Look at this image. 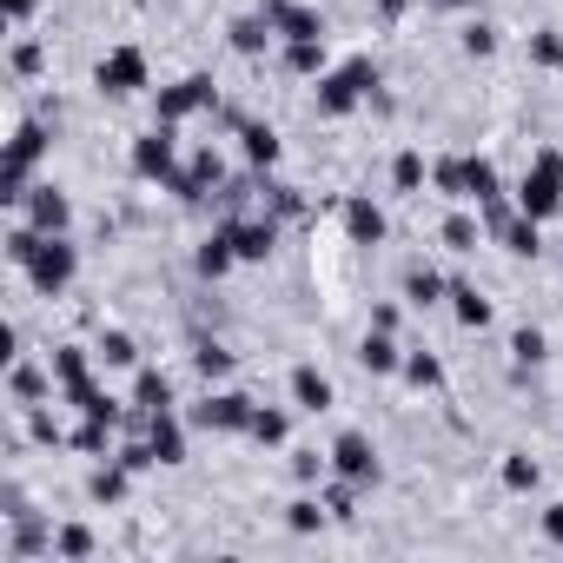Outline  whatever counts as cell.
<instances>
[{"label":"cell","instance_id":"cell-44","mask_svg":"<svg viewBox=\"0 0 563 563\" xmlns=\"http://www.w3.org/2000/svg\"><path fill=\"white\" fill-rule=\"evenodd\" d=\"M27 438H34V444H67V431H60L41 405H27Z\"/></svg>","mask_w":563,"mask_h":563},{"label":"cell","instance_id":"cell-4","mask_svg":"<svg viewBox=\"0 0 563 563\" xmlns=\"http://www.w3.org/2000/svg\"><path fill=\"white\" fill-rule=\"evenodd\" d=\"M258 418V405L232 385H206V398L192 405V431H212V438H245Z\"/></svg>","mask_w":563,"mask_h":563},{"label":"cell","instance_id":"cell-26","mask_svg":"<svg viewBox=\"0 0 563 563\" xmlns=\"http://www.w3.org/2000/svg\"><path fill=\"white\" fill-rule=\"evenodd\" d=\"M93 358H100L107 372H140V345H133V332H100V339H93Z\"/></svg>","mask_w":563,"mask_h":563},{"label":"cell","instance_id":"cell-17","mask_svg":"<svg viewBox=\"0 0 563 563\" xmlns=\"http://www.w3.org/2000/svg\"><path fill=\"white\" fill-rule=\"evenodd\" d=\"M292 405H299V411H332L339 391H332V378H325L319 365H292Z\"/></svg>","mask_w":563,"mask_h":563},{"label":"cell","instance_id":"cell-18","mask_svg":"<svg viewBox=\"0 0 563 563\" xmlns=\"http://www.w3.org/2000/svg\"><path fill=\"white\" fill-rule=\"evenodd\" d=\"M133 411H140V418L173 411V378H166V372H153V365H140V372H133Z\"/></svg>","mask_w":563,"mask_h":563},{"label":"cell","instance_id":"cell-29","mask_svg":"<svg viewBox=\"0 0 563 563\" xmlns=\"http://www.w3.org/2000/svg\"><path fill=\"white\" fill-rule=\"evenodd\" d=\"M126 484H133V471L113 457V464H100V471L87 477V497H93V504H120V497H126Z\"/></svg>","mask_w":563,"mask_h":563},{"label":"cell","instance_id":"cell-48","mask_svg":"<svg viewBox=\"0 0 563 563\" xmlns=\"http://www.w3.org/2000/svg\"><path fill=\"white\" fill-rule=\"evenodd\" d=\"M265 206H272V219H299V192L292 186H265Z\"/></svg>","mask_w":563,"mask_h":563},{"label":"cell","instance_id":"cell-12","mask_svg":"<svg viewBox=\"0 0 563 563\" xmlns=\"http://www.w3.org/2000/svg\"><path fill=\"white\" fill-rule=\"evenodd\" d=\"M225 232H232V245H239V265H258V258H272V245H278V219H272V212H258V219H225Z\"/></svg>","mask_w":563,"mask_h":563},{"label":"cell","instance_id":"cell-16","mask_svg":"<svg viewBox=\"0 0 563 563\" xmlns=\"http://www.w3.org/2000/svg\"><path fill=\"white\" fill-rule=\"evenodd\" d=\"M186 424H192V418H179V411H153V418H146V438H153L159 464H186Z\"/></svg>","mask_w":563,"mask_h":563},{"label":"cell","instance_id":"cell-30","mask_svg":"<svg viewBox=\"0 0 563 563\" xmlns=\"http://www.w3.org/2000/svg\"><path fill=\"white\" fill-rule=\"evenodd\" d=\"M497 477H504V490H537V484H543V471H537V457H530V451H504Z\"/></svg>","mask_w":563,"mask_h":563},{"label":"cell","instance_id":"cell-36","mask_svg":"<svg viewBox=\"0 0 563 563\" xmlns=\"http://www.w3.org/2000/svg\"><path fill=\"white\" fill-rule=\"evenodd\" d=\"M543 352H550V339H543L537 325H523V332L510 339V358H517V378H523L530 365H543Z\"/></svg>","mask_w":563,"mask_h":563},{"label":"cell","instance_id":"cell-1","mask_svg":"<svg viewBox=\"0 0 563 563\" xmlns=\"http://www.w3.org/2000/svg\"><path fill=\"white\" fill-rule=\"evenodd\" d=\"M21 272H27V286H34L41 299H60L74 278H80V245H74L67 232H41V245H34V258H27Z\"/></svg>","mask_w":563,"mask_h":563},{"label":"cell","instance_id":"cell-52","mask_svg":"<svg viewBox=\"0 0 563 563\" xmlns=\"http://www.w3.org/2000/svg\"><path fill=\"white\" fill-rule=\"evenodd\" d=\"M543 537H550V543H563V497L543 510Z\"/></svg>","mask_w":563,"mask_h":563},{"label":"cell","instance_id":"cell-8","mask_svg":"<svg viewBox=\"0 0 563 563\" xmlns=\"http://www.w3.org/2000/svg\"><path fill=\"white\" fill-rule=\"evenodd\" d=\"M325 457H332V477H345V484H358V490H372V484L385 477V464H378V444H372L365 431H339Z\"/></svg>","mask_w":563,"mask_h":563},{"label":"cell","instance_id":"cell-15","mask_svg":"<svg viewBox=\"0 0 563 563\" xmlns=\"http://www.w3.org/2000/svg\"><path fill=\"white\" fill-rule=\"evenodd\" d=\"M358 365L372 372V378H391V372H405V345H398V332H365V345H358Z\"/></svg>","mask_w":563,"mask_h":563},{"label":"cell","instance_id":"cell-49","mask_svg":"<svg viewBox=\"0 0 563 563\" xmlns=\"http://www.w3.org/2000/svg\"><path fill=\"white\" fill-rule=\"evenodd\" d=\"M34 14H41V0H0V21H8L14 34H21V27H27Z\"/></svg>","mask_w":563,"mask_h":563},{"label":"cell","instance_id":"cell-23","mask_svg":"<svg viewBox=\"0 0 563 563\" xmlns=\"http://www.w3.org/2000/svg\"><path fill=\"white\" fill-rule=\"evenodd\" d=\"M8 391H14V405H41V398L60 391V385H54V365L41 372V365H21V358H14V365H8Z\"/></svg>","mask_w":563,"mask_h":563},{"label":"cell","instance_id":"cell-45","mask_svg":"<svg viewBox=\"0 0 563 563\" xmlns=\"http://www.w3.org/2000/svg\"><path fill=\"white\" fill-rule=\"evenodd\" d=\"M120 464L140 477V471H153L159 464V451H153V438H133V444H120Z\"/></svg>","mask_w":563,"mask_h":563},{"label":"cell","instance_id":"cell-35","mask_svg":"<svg viewBox=\"0 0 563 563\" xmlns=\"http://www.w3.org/2000/svg\"><path fill=\"white\" fill-rule=\"evenodd\" d=\"M325 517H332V510H325V497H292V504H286V523H292L299 537L325 530Z\"/></svg>","mask_w":563,"mask_h":563},{"label":"cell","instance_id":"cell-7","mask_svg":"<svg viewBox=\"0 0 563 563\" xmlns=\"http://www.w3.org/2000/svg\"><path fill=\"white\" fill-rule=\"evenodd\" d=\"M212 107H219V87H212V74H186V80L159 87V100H153V113H159L166 126H186L192 113H212Z\"/></svg>","mask_w":563,"mask_h":563},{"label":"cell","instance_id":"cell-39","mask_svg":"<svg viewBox=\"0 0 563 563\" xmlns=\"http://www.w3.org/2000/svg\"><path fill=\"white\" fill-rule=\"evenodd\" d=\"M405 378H411L418 391H438V385H444V365H438L431 352H405Z\"/></svg>","mask_w":563,"mask_h":563},{"label":"cell","instance_id":"cell-14","mask_svg":"<svg viewBox=\"0 0 563 563\" xmlns=\"http://www.w3.org/2000/svg\"><path fill=\"white\" fill-rule=\"evenodd\" d=\"M385 232H391V225H385V206L365 199V192H352V199H345V239H352V245H385Z\"/></svg>","mask_w":563,"mask_h":563},{"label":"cell","instance_id":"cell-19","mask_svg":"<svg viewBox=\"0 0 563 563\" xmlns=\"http://www.w3.org/2000/svg\"><path fill=\"white\" fill-rule=\"evenodd\" d=\"M225 41H232V54H245V60H258V54H265V47H272L278 34H272V21H265V14H239V21L225 27Z\"/></svg>","mask_w":563,"mask_h":563},{"label":"cell","instance_id":"cell-41","mask_svg":"<svg viewBox=\"0 0 563 563\" xmlns=\"http://www.w3.org/2000/svg\"><path fill=\"white\" fill-rule=\"evenodd\" d=\"M107 438H113V424H100V418H80V431H67V444L87 457H107Z\"/></svg>","mask_w":563,"mask_h":563},{"label":"cell","instance_id":"cell-11","mask_svg":"<svg viewBox=\"0 0 563 563\" xmlns=\"http://www.w3.org/2000/svg\"><path fill=\"white\" fill-rule=\"evenodd\" d=\"M47 365H54V385H60V398L74 405V398L93 385V365H100V358H93V345H54V358H47Z\"/></svg>","mask_w":563,"mask_h":563},{"label":"cell","instance_id":"cell-40","mask_svg":"<svg viewBox=\"0 0 563 563\" xmlns=\"http://www.w3.org/2000/svg\"><path fill=\"white\" fill-rule=\"evenodd\" d=\"M74 411H80V418H100V424H120V398H107L100 385H87V391L74 398Z\"/></svg>","mask_w":563,"mask_h":563},{"label":"cell","instance_id":"cell-43","mask_svg":"<svg viewBox=\"0 0 563 563\" xmlns=\"http://www.w3.org/2000/svg\"><path fill=\"white\" fill-rule=\"evenodd\" d=\"M34 245H41V232H34V225L21 219V225L8 232V265H27V258H34Z\"/></svg>","mask_w":563,"mask_h":563},{"label":"cell","instance_id":"cell-24","mask_svg":"<svg viewBox=\"0 0 563 563\" xmlns=\"http://www.w3.org/2000/svg\"><path fill=\"white\" fill-rule=\"evenodd\" d=\"M451 319H457L464 332H484V325H490V299H484L477 286H464V278H451Z\"/></svg>","mask_w":563,"mask_h":563},{"label":"cell","instance_id":"cell-37","mask_svg":"<svg viewBox=\"0 0 563 563\" xmlns=\"http://www.w3.org/2000/svg\"><path fill=\"white\" fill-rule=\"evenodd\" d=\"M192 372H199L206 385H225V378H232V352H225V345H199V352H192Z\"/></svg>","mask_w":563,"mask_h":563},{"label":"cell","instance_id":"cell-46","mask_svg":"<svg viewBox=\"0 0 563 563\" xmlns=\"http://www.w3.org/2000/svg\"><path fill=\"white\" fill-rule=\"evenodd\" d=\"M325 471H332V457H319V451H292V477H299V484H325Z\"/></svg>","mask_w":563,"mask_h":563},{"label":"cell","instance_id":"cell-32","mask_svg":"<svg viewBox=\"0 0 563 563\" xmlns=\"http://www.w3.org/2000/svg\"><path fill=\"white\" fill-rule=\"evenodd\" d=\"M54 556H60V563H87V556H93V530H87V523H60V530H54Z\"/></svg>","mask_w":563,"mask_h":563},{"label":"cell","instance_id":"cell-27","mask_svg":"<svg viewBox=\"0 0 563 563\" xmlns=\"http://www.w3.org/2000/svg\"><path fill=\"white\" fill-rule=\"evenodd\" d=\"M286 74H299V80L332 74V67H325V41H286Z\"/></svg>","mask_w":563,"mask_h":563},{"label":"cell","instance_id":"cell-3","mask_svg":"<svg viewBox=\"0 0 563 563\" xmlns=\"http://www.w3.org/2000/svg\"><path fill=\"white\" fill-rule=\"evenodd\" d=\"M372 93H378V67H372V60H345V67L319 74V113H325V120L358 113Z\"/></svg>","mask_w":563,"mask_h":563},{"label":"cell","instance_id":"cell-31","mask_svg":"<svg viewBox=\"0 0 563 563\" xmlns=\"http://www.w3.org/2000/svg\"><path fill=\"white\" fill-rule=\"evenodd\" d=\"M464 166H471V206H484V199H497V192H504V179H497V159H484V153H464Z\"/></svg>","mask_w":563,"mask_h":563},{"label":"cell","instance_id":"cell-21","mask_svg":"<svg viewBox=\"0 0 563 563\" xmlns=\"http://www.w3.org/2000/svg\"><path fill=\"white\" fill-rule=\"evenodd\" d=\"M431 186H438V199H451V206H471V166H464V153H451V159H431Z\"/></svg>","mask_w":563,"mask_h":563},{"label":"cell","instance_id":"cell-20","mask_svg":"<svg viewBox=\"0 0 563 563\" xmlns=\"http://www.w3.org/2000/svg\"><path fill=\"white\" fill-rule=\"evenodd\" d=\"M239 146H245V166H252V173H272V166H278V133H272L265 120H245V126H239Z\"/></svg>","mask_w":563,"mask_h":563},{"label":"cell","instance_id":"cell-28","mask_svg":"<svg viewBox=\"0 0 563 563\" xmlns=\"http://www.w3.org/2000/svg\"><path fill=\"white\" fill-rule=\"evenodd\" d=\"M504 252H517V258H537V252H543V219L517 212V219L504 225Z\"/></svg>","mask_w":563,"mask_h":563},{"label":"cell","instance_id":"cell-13","mask_svg":"<svg viewBox=\"0 0 563 563\" xmlns=\"http://www.w3.org/2000/svg\"><path fill=\"white\" fill-rule=\"evenodd\" d=\"M21 212H27V225H34V232H67V225H74V199H67L60 186H34Z\"/></svg>","mask_w":563,"mask_h":563},{"label":"cell","instance_id":"cell-47","mask_svg":"<svg viewBox=\"0 0 563 563\" xmlns=\"http://www.w3.org/2000/svg\"><path fill=\"white\" fill-rule=\"evenodd\" d=\"M530 60H537V67H563V34H550V27L530 34Z\"/></svg>","mask_w":563,"mask_h":563},{"label":"cell","instance_id":"cell-10","mask_svg":"<svg viewBox=\"0 0 563 563\" xmlns=\"http://www.w3.org/2000/svg\"><path fill=\"white\" fill-rule=\"evenodd\" d=\"M258 14L272 21V34H278V41H325L319 8H299V0H265Z\"/></svg>","mask_w":563,"mask_h":563},{"label":"cell","instance_id":"cell-38","mask_svg":"<svg viewBox=\"0 0 563 563\" xmlns=\"http://www.w3.org/2000/svg\"><path fill=\"white\" fill-rule=\"evenodd\" d=\"M245 438H252V444H286V438H292V418L258 405V418H252V431H245Z\"/></svg>","mask_w":563,"mask_h":563},{"label":"cell","instance_id":"cell-53","mask_svg":"<svg viewBox=\"0 0 563 563\" xmlns=\"http://www.w3.org/2000/svg\"><path fill=\"white\" fill-rule=\"evenodd\" d=\"M424 8H444V14H457V8H471V0H424Z\"/></svg>","mask_w":563,"mask_h":563},{"label":"cell","instance_id":"cell-9","mask_svg":"<svg viewBox=\"0 0 563 563\" xmlns=\"http://www.w3.org/2000/svg\"><path fill=\"white\" fill-rule=\"evenodd\" d=\"M219 186H225V159L206 146V153H192V166H179V179H173L166 192H173V199H186V206H199V199H206V192H219Z\"/></svg>","mask_w":563,"mask_h":563},{"label":"cell","instance_id":"cell-33","mask_svg":"<svg viewBox=\"0 0 563 563\" xmlns=\"http://www.w3.org/2000/svg\"><path fill=\"white\" fill-rule=\"evenodd\" d=\"M424 179H431L424 153H411V146H405V153L391 159V186H398V192H424Z\"/></svg>","mask_w":563,"mask_h":563},{"label":"cell","instance_id":"cell-42","mask_svg":"<svg viewBox=\"0 0 563 563\" xmlns=\"http://www.w3.org/2000/svg\"><path fill=\"white\" fill-rule=\"evenodd\" d=\"M457 47H464V54H471V60H490V54H497V27H490V21H471V27H464V41H457Z\"/></svg>","mask_w":563,"mask_h":563},{"label":"cell","instance_id":"cell-50","mask_svg":"<svg viewBox=\"0 0 563 563\" xmlns=\"http://www.w3.org/2000/svg\"><path fill=\"white\" fill-rule=\"evenodd\" d=\"M41 60H47V54H41V41H21V47H14V74H21V80H27V74H41Z\"/></svg>","mask_w":563,"mask_h":563},{"label":"cell","instance_id":"cell-5","mask_svg":"<svg viewBox=\"0 0 563 563\" xmlns=\"http://www.w3.org/2000/svg\"><path fill=\"white\" fill-rule=\"evenodd\" d=\"M179 126H166V120H153L140 140H133V173L146 179V186H173L179 179V140H173Z\"/></svg>","mask_w":563,"mask_h":563},{"label":"cell","instance_id":"cell-34","mask_svg":"<svg viewBox=\"0 0 563 563\" xmlns=\"http://www.w3.org/2000/svg\"><path fill=\"white\" fill-rule=\"evenodd\" d=\"M438 239H444L451 252H477V239H484V219H471V212H451Z\"/></svg>","mask_w":563,"mask_h":563},{"label":"cell","instance_id":"cell-22","mask_svg":"<svg viewBox=\"0 0 563 563\" xmlns=\"http://www.w3.org/2000/svg\"><path fill=\"white\" fill-rule=\"evenodd\" d=\"M232 265H239V245H232V232L219 225V232H212V239L192 252V272H199V278H225Z\"/></svg>","mask_w":563,"mask_h":563},{"label":"cell","instance_id":"cell-25","mask_svg":"<svg viewBox=\"0 0 563 563\" xmlns=\"http://www.w3.org/2000/svg\"><path fill=\"white\" fill-rule=\"evenodd\" d=\"M438 299H451V278L431 272V265H411V272H405V306L424 312V306H438Z\"/></svg>","mask_w":563,"mask_h":563},{"label":"cell","instance_id":"cell-51","mask_svg":"<svg viewBox=\"0 0 563 563\" xmlns=\"http://www.w3.org/2000/svg\"><path fill=\"white\" fill-rule=\"evenodd\" d=\"M21 358V332L14 325H0V365H14Z\"/></svg>","mask_w":563,"mask_h":563},{"label":"cell","instance_id":"cell-6","mask_svg":"<svg viewBox=\"0 0 563 563\" xmlns=\"http://www.w3.org/2000/svg\"><path fill=\"white\" fill-rule=\"evenodd\" d=\"M93 87H100L107 100H133V93H146V87H153V67H146V54H140V47H113V54L93 67Z\"/></svg>","mask_w":563,"mask_h":563},{"label":"cell","instance_id":"cell-2","mask_svg":"<svg viewBox=\"0 0 563 563\" xmlns=\"http://www.w3.org/2000/svg\"><path fill=\"white\" fill-rule=\"evenodd\" d=\"M517 212H530V219H556L563 212V153L556 146H543L530 166H523V179H517Z\"/></svg>","mask_w":563,"mask_h":563}]
</instances>
